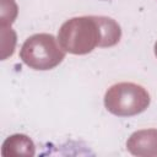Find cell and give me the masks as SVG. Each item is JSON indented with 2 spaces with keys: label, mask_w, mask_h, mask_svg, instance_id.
Here are the masks:
<instances>
[{
  "label": "cell",
  "mask_w": 157,
  "mask_h": 157,
  "mask_svg": "<svg viewBox=\"0 0 157 157\" xmlns=\"http://www.w3.org/2000/svg\"><path fill=\"white\" fill-rule=\"evenodd\" d=\"M105 108L119 117H131L144 112L150 104L147 91L131 82H121L112 86L104 97Z\"/></svg>",
  "instance_id": "cell-1"
},
{
  "label": "cell",
  "mask_w": 157,
  "mask_h": 157,
  "mask_svg": "<svg viewBox=\"0 0 157 157\" xmlns=\"http://www.w3.org/2000/svg\"><path fill=\"white\" fill-rule=\"evenodd\" d=\"M21 59L36 70H49L64 59V52L58 47L52 34H34L22 45Z\"/></svg>",
  "instance_id": "cell-2"
},
{
  "label": "cell",
  "mask_w": 157,
  "mask_h": 157,
  "mask_svg": "<svg viewBox=\"0 0 157 157\" xmlns=\"http://www.w3.org/2000/svg\"><path fill=\"white\" fill-rule=\"evenodd\" d=\"M155 54H156V56H157V42H156V44H155Z\"/></svg>",
  "instance_id": "cell-3"
}]
</instances>
